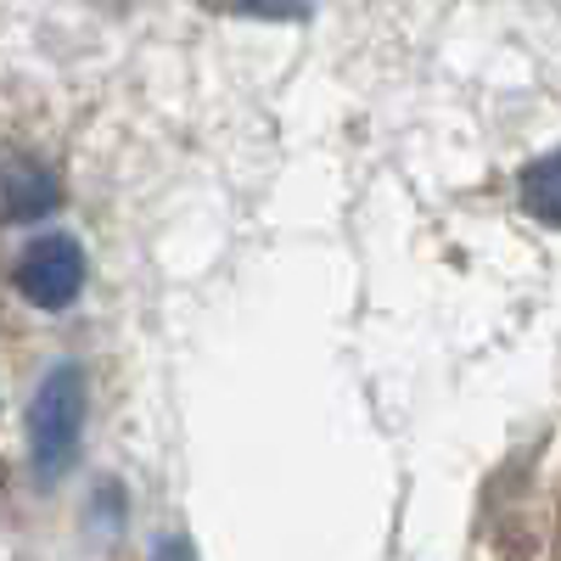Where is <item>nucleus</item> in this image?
Wrapping results in <instances>:
<instances>
[{
	"label": "nucleus",
	"mask_w": 561,
	"mask_h": 561,
	"mask_svg": "<svg viewBox=\"0 0 561 561\" xmlns=\"http://www.w3.org/2000/svg\"><path fill=\"white\" fill-rule=\"evenodd\" d=\"M84 427H90V377L79 359H62L39 377L28 404V466L39 483H57L79 466Z\"/></svg>",
	"instance_id": "f257e3e1"
},
{
	"label": "nucleus",
	"mask_w": 561,
	"mask_h": 561,
	"mask_svg": "<svg viewBox=\"0 0 561 561\" xmlns=\"http://www.w3.org/2000/svg\"><path fill=\"white\" fill-rule=\"evenodd\" d=\"M12 280L18 293L39 309V314H62L79 304L84 280H90V259L84 248L68 237V230H45V237H34L18 259H12Z\"/></svg>",
	"instance_id": "f03ea898"
},
{
	"label": "nucleus",
	"mask_w": 561,
	"mask_h": 561,
	"mask_svg": "<svg viewBox=\"0 0 561 561\" xmlns=\"http://www.w3.org/2000/svg\"><path fill=\"white\" fill-rule=\"evenodd\" d=\"M62 208V180L28 152H0V225H34Z\"/></svg>",
	"instance_id": "7ed1b4c3"
},
{
	"label": "nucleus",
	"mask_w": 561,
	"mask_h": 561,
	"mask_svg": "<svg viewBox=\"0 0 561 561\" xmlns=\"http://www.w3.org/2000/svg\"><path fill=\"white\" fill-rule=\"evenodd\" d=\"M517 197H523V208H528L539 225L561 230V147L545 152V158H534V163L517 174Z\"/></svg>",
	"instance_id": "20e7f679"
},
{
	"label": "nucleus",
	"mask_w": 561,
	"mask_h": 561,
	"mask_svg": "<svg viewBox=\"0 0 561 561\" xmlns=\"http://www.w3.org/2000/svg\"><path fill=\"white\" fill-rule=\"evenodd\" d=\"M152 561H197V545L185 539V534H163L152 545Z\"/></svg>",
	"instance_id": "39448f33"
}]
</instances>
